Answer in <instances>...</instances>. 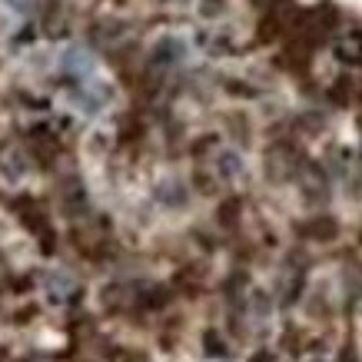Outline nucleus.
Listing matches in <instances>:
<instances>
[{
    "mask_svg": "<svg viewBox=\"0 0 362 362\" xmlns=\"http://www.w3.org/2000/svg\"><path fill=\"white\" fill-rule=\"evenodd\" d=\"M13 7H17V11H33V0H17Z\"/></svg>",
    "mask_w": 362,
    "mask_h": 362,
    "instance_id": "obj_1",
    "label": "nucleus"
}]
</instances>
